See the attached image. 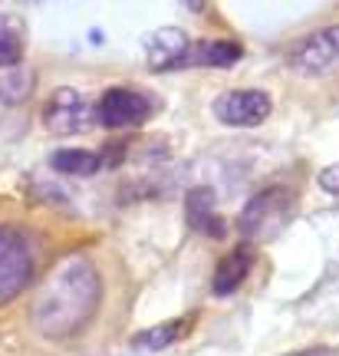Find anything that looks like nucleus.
I'll use <instances>...</instances> for the list:
<instances>
[{"label": "nucleus", "instance_id": "obj_1", "mask_svg": "<svg viewBox=\"0 0 339 356\" xmlns=\"http://www.w3.org/2000/svg\"><path fill=\"white\" fill-rule=\"evenodd\" d=\"M99 304L102 277L96 264L83 254L63 257L40 280L33 304H30V327L53 343L73 340L92 323Z\"/></svg>", "mask_w": 339, "mask_h": 356}, {"label": "nucleus", "instance_id": "obj_2", "mask_svg": "<svg viewBox=\"0 0 339 356\" xmlns=\"http://www.w3.org/2000/svg\"><path fill=\"white\" fill-rule=\"evenodd\" d=\"M293 208H297L293 191L283 188V185H270V188L257 191L251 202L244 204V211L238 215V231L247 241L270 238L274 231H280L290 221Z\"/></svg>", "mask_w": 339, "mask_h": 356}, {"label": "nucleus", "instance_id": "obj_3", "mask_svg": "<svg viewBox=\"0 0 339 356\" xmlns=\"http://www.w3.org/2000/svg\"><path fill=\"white\" fill-rule=\"evenodd\" d=\"M37 257L26 234L13 225H0V307L17 300L33 280Z\"/></svg>", "mask_w": 339, "mask_h": 356}, {"label": "nucleus", "instance_id": "obj_4", "mask_svg": "<svg viewBox=\"0 0 339 356\" xmlns=\"http://www.w3.org/2000/svg\"><path fill=\"white\" fill-rule=\"evenodd\" d=\"M287 63L290 70H297L303 76H326L339 70V24L320 26L303 40H297L290 47Z\"/></svg>", "mask_w": 339, "mask_h": 356}, {"label": "nucleus", "instance_id": "obj_5", "mask_svg": "<svg viewBox=\"0 0 339 356\" xmlns=\"http://www.w3.org/2000/svg\"><path fill=\"white\" fill-rule=\"evenodd\" d=\"M92 115H96L99 126H106V129H135L151 115V102H149V96L138 92V89L113 86L99 96Z\"/></svg>", "mask_w": 339, "mask_h": 356}, {"label": "nucleus", "instance_id": "obj_6", "mask_svg": "<svg viewBox=\"0 0 339 356\" xmlns=\"http://www.w3.org/2000/svg\"><path fill=\"white\" fill-rule=\"evenodd\" d=\"M270 96L264 89H227L214 99V119L231 129H254L270 115Z\"/></svg>", "mask_w": 339, "mask_h": 356}, {"label": "nucleus", "instance_id": "obj_7", "mask_svg": "<svg viewBox=\"0 0 339 356\" xmlns=\"http://www.w3.org/2000/svg\"><path fill=\"white\" fill-rule=\"evenodd\" d=\"M89 115H92V109L83 99V92L60 86L53 89L47 106H43V126L50 129L53 136H76V132H86Z\"/></svg>", "mask_w": 339, "mask_h": 356}, {"label": "nucleus", "instance_id": "obj_8", "mask_svg": "<svg viewBox=\"0 0 339 356\" xmlns=\"http://www.w3.org/2000/svg\"><path fill=\"white\" fill-rule=\"evenodd\" d=\"M188 50L191 40L181 26H162L145 40V60H149V70H155V73H168V70L185 66Z\"/></svg>", "mask_w": 339, "mask_h": 356}, {"label": "nucleus", "instance_id": "obj_9", "mask_svg": "<svg viewBox=\"0 0 339 356\" xmlns=\"http://www.w3.org/2000/svg\"><path fill=\"white\" fill-rule=\"evenodd\" d=\"M185 218H188V225L198 234H208L214 241H221L227 234V225L224 218L217 215V198H214L211 188H191L188 198H185Z\"/></svg>", "mask_w": 339, "mask_h": 356}, {"label": "nucleus", "instance_id": "obj_10", "mask_svg": "<svg viewBox=\"0 0 339 356\" xmlns=\"http://www.w3.org/2000/svg\"><path fill=\"white\" fill-rule=\"evenodd\" d=\"M251 270H254V248L251 244H240V248H234L227 257H221V264L214 267V277H211L214 297L234 293L240 284L247 280Z\"/></svg>", "mask_w": 339, "mask_h": 356}, {"label": "nucleus", "instance_id": "obj_11", "mask_svg": "<svg viewBox=\"0 0 339 356\" xmlns=\"http://www.w3.org/2000/svg\"><path fill=\"white\" fill-rule=\"evenodd\" d=\"M240 53L244 50L234 40H201V43H191L185 66H234Z\"/></svg>", "mask_w": 339, "mask_h": 356}, {"label": "nucleus", "instance_id": "obj_12", "mask_svg": "<svg viewBox=\"0 0 339 356\" xmlns=\"http://www.w3.org/2000/svg\"><path fill=\"white\" fill-rule=\"evenodd\" d=\"M50 165L56 168V172H63V175L83 178V175L99 172V168H102V159L96 152H89V149H60V152H53Z\"/></svg>", "mask_w": 339, "mask_h": 356}, {"label": "nucleus", "instance_id": "obj_13", "mask_svg": "<svg viewBox=\"0 0 339 356\" xmlns=\"http://www.w3.org/2000/svg\"><path fill=\"white\" fill-rule=\"evenodd\" d=\"M24 60V30L17 20L0 17V70H17Z\"/></svg>", "mask_w": 339, "mask_h": 356}, {"label": "nucleus", "instance_id": "obj_14", "mask_svg": "<svg viewBox=\"0 0 339 356\" xmlns=\"http://www.w3.org/2000/svg\"><path fill=\"white\" fill-rule=\"evenodd\" d=\"M191 320L181 317V320H168V323H158V327H151V330L138 333V346H149V350H165V346H172L175 340H181L185 333H188Z\"/></svg>", "mask_w": 339, "mask_h": 356}, {"label": "nucleus", "instance_id": "obj_15", "mask_svg": "<svg viewBox=\"0 0 339 356\" xmlns=\"http://www.w3.org/2000/svg\"><path fill=\"white\" fill-rule=\"evenodd\" d=\"M33 92V73L30 70H10V73H0V102H24Z\"/></svg>", "mask_w": 339, "mask_h": 356}, {"label": "nucleus", "instance_id": "obj_16", "mask_svg": "<svg viewBox=\"0 0 339 356\" xmlns=\"http://www.w3.org/2000/svg\"><path fill=\"white\" fill-rule=\"evenodd\" d=\"M316 181H320V188L326 191V195H336V198H339V162H333V165L323 168Z\"/></svg>", "mask_w": 339, "mask_h": 356}, {"label": "nucleus", "instance_id": "obj_17", "mask_svg": "<svg viewBox=\"0 0 339 356\" xmlns=\"http://www.w3.org/2000/svg\"><path fill=\"white\" fill-rule=\"evenodd\" d=\"M287 356H336V350H329V346H310V350H297V353H287Z\"/></svg>", "mask_w": 339, "mask_h": 356}]
</instances>
